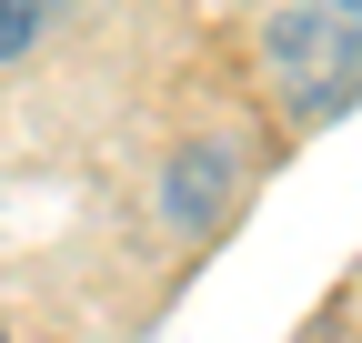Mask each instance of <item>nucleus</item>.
<instances>
[{"mask_svg":"<svg viewBox=\"0 0 362 343\" xmlns=\"http://www.w3.org/2000/svg\"><path fill=\"white\" fill-rule=\"evenodd\" d=\"M211 192H221V162H211V152H192V172H181V212L202 223V212H211Z\"/></svg>","mask_w":362,"mask_h":343,"instance_id":"nucleus-3","label":"nucleus"},{"mask_svg":"<svg viewBox=\"0 0 362 343\" xmlns=\"http://www.w3.org/2000/svg\"><path fill=\"white\" fill-rule=\"evenodd\" d=\"M0 343H11V333H0Z\"/></svg>","mask_w":362,"mask_h":343,"instance_id":"nucleus-4","label":"nucleus"},{"mask_svg":"<svg viewBox=\"0 0 362 343\" xmlns=\"http://www.w3.org/2000/svg\"><path fill=\"white\" fill-rule=\"evenodd\" d=\"M51 21H61V0H0V61H21Z\"/></svg>","mask_w":362,"mask_h":343,"instance_id":"nucleus-2","label":"nucleus"},{"mask_svg":"<svg viewBox=\"0 0 362 343\" xmlns=\"http://www.w3.org/2000/svg\"><path fill=\"white\" fill-rule=\"evenodd\" d=\"M272 81L302 121L362 101V0H282L272 11Z\"/></svg>","mask_w":362,"mask_h":343,"instance_id":"nucleus-1","label":"nucleus"}]
</instances>
